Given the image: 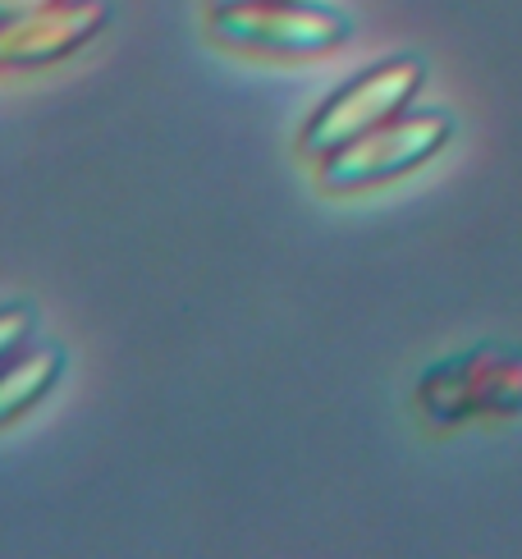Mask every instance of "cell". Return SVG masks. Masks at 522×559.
Listing matches in <instances>:
<instances>
[{
  "instance_id": "cell-7",
  "label": "cell",
  "mask_w": 522,
  "mask_h": 559,
  "mask_svg": "<svg viewBox=\"0 0 522 559\" xmlns=\"http://www.w3.org/2000/svg\"><path fill=\"white\" fill-rule=\"evenodd\" d=\"M33 331H37L33 302H5V308H0V362L14 358L23 344H33Z\"/></svg>"
},
{
  "instance_id": "cell-4",
  "label": "cell",
  "mask_w": 522,
  "mask_h": 559,
  "mask_svg": "<svg viewBox=\"0 0 522 559\" xmlns=\"http://www.w3.org/2000/svg\"><path fill=\"white\" fill-rule=\"evenodd\" d=\"M211 37L261 56H325L353 37V19L325 0H261L211 10Z\"/></svg>"
},
{
  "instance_id": "cell-2",
  "label": "cell",
  "mask_w": 522,
  "mask_h": 559,
  "mask_svg": "<svg viewBox=\"0 0 522 559\" xmlns=\"http://www.w3.org/2000/svg\"><path fill=\"white\" fill-rule=\"evenodd\" d=\"M417 413L431 427H463L477 417L522 413V348L477 344L431 362L417 377Z\"/></svg>"
},
{
  "instance_id": "cell-3",
  "label": "cell",
  "mask_w": 522,
  "mask_h": 559,
  "mask_svg": "<svg viewBox=\"0 0 522 559\" xmlns=\"http://www.w3.org/2000/svg\"><path fill=\"white\" fill-rule=\"evenodd\" d=\"M426 83V60L422 56H390L381 64L353 74L348 83H340L330 97L307 115V124L298 133V152L307 160H321L330 152H340L353 138H363L367 129L403 115L417 92Z\"/></svg>"
},
{
  "instance_id": "cell-6",
  "label": "cell",
  "mask_w": 522,
  "mask_h": 559,
  "mask_svg": "<svg viewBox=\"0 0 522 559\" xmlns=\"http://www.w3.org/2000/svg\"><path fill=\"white\" fill-rule=\"evenodd\" d=\"M64 377V348L60 344H23L14 358L0 362V427L33 413Z\"/></svg>"
},
{
  "instance_id": "cell-5",
  "label": "cell",
  "mask_w": 522,
  "mask_h": 559,
  "mask_svg": "<svg viewBox=\"0 0 522 559\" xmlns=\"http://www.w3.org/2000/svg\"><path fill=\"white\" fill-rule=\"evenodd\" d=\"M110 23V0H60L0 23V69H46L79 56Z\"/></svg>"
},
{
  "instance_id": "cell-8",
  "label": "cell",
  "mask_w": 522,
  "mask_h": 559,
  "mask_svg": "<svg viewBox=\"0 0 522 559\" xmlns=\"http://www.w3.org/2000/svg\"><path fill=\"white\" fill-rule=\"evenodd\" d=\"M46 5H60V0H0V23L23 19V14H33V10H46Z\"/></svg>"
},
{
  "instance_id": "cell-1",
  "label": "cell",
  "mask_w": 522,
  "mask_h": 559,
  "mask_svg": "<svg viewBox=\"0 0 522 559\" xmlns=\"http://www.w3.org/2000/svg\"><path fill=\"white\" fill-rule=\"evenodd\" d=\"M449 138H454V115L436 106H408L394 120L367 129L340 152L317 160V183L325 193H363L381 189L403 175L422 170L426 160H436Z\"/></svg>"
},
{
  "instance_id": "cell-9",
  "label": "cell",
  "mask_w": 522,
  "mask_h": 559,
  "mask_svg": "<svg viewBox=\"0 0 522 559\" xmlns=\"http://www.w3.org/2000/svg\"><path fill=\"white\" fill-rule=\"evenodd\" d=\"M225 5H261V0H211V10H225Z\"/></svg>"
}]
</instances>
